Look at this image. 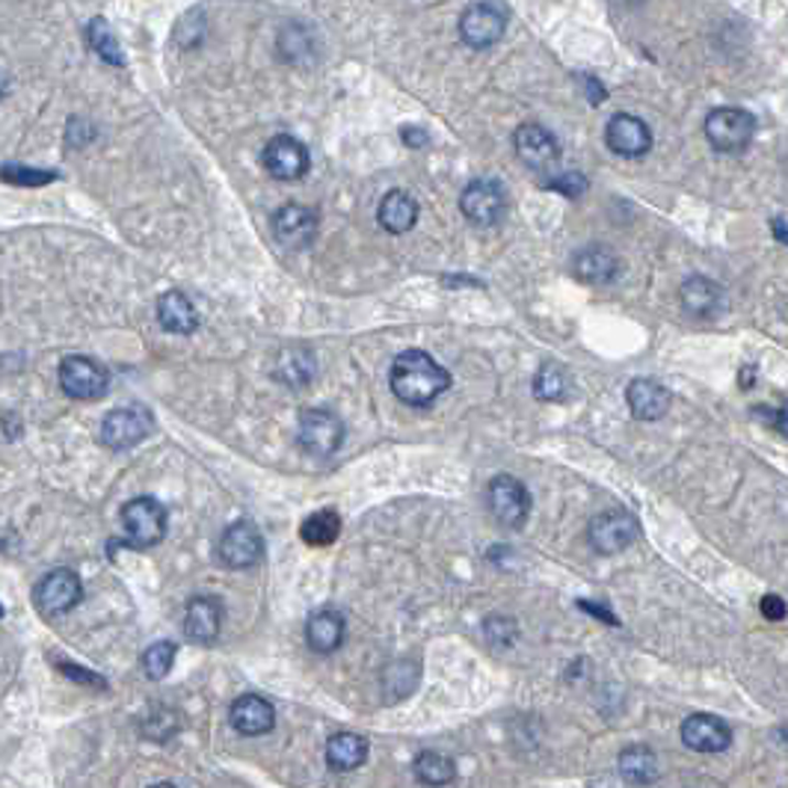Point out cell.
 I'll return each mask as SVG.
<instances>
[{
    "mask_svg": "<svg viewBox=\"0 0 788 788\" xmlns=\"http://www.w3.org/2000/svg\"><path fill=\"white\" fill-rule=\"evenodd\" d=\"M756 119L741 107H717L705 116V137L712 149L723 154H738L753 143Z\"/></svg>",
    "mask_w": 788,
    "mask_h": 788,
    "instance_id": "3957f363",
    "label": "cell"
},
{
    "mask_svg": "<svg viewBox=\"0 0 788 788\" xmlns=\"http://www.w3.org/2000/svg\"><path fill=\"white\" fill-rule=\"evenodd\" d=\"M54 179H57V172L48 170H33V166H19V163L0 166V181H10V184H19V187H42V184H51Z\"/></svg>",
    "mask_w": 788,
    "mask_h": 788,
    "instance_id": "836d02e7",
    "label": "cell"
},
{
    "mask_svg": "<svg viewBox=\"0 0 788 788\" xmlns=\"http://www.w3.org/2000/svg\"><path fill=\"white\" fill-rule=\"evenodd\" d=\"M682 741L697 753H723L732 744V730L714 714H691L682 723Z\"/></svg>",
    "mask_w": 788,
    "mask_h": 788,
    "instance_id": "d6986e66",
    "label": "cell"
},
{
    "mask_svg": "<svg viewBox=\"0 0 788 788\" xmlns=\"http://www.w3.org/2000/svg\"><path fill=\"white\" fill-rule=\"evenodd\" d=\"M314 361L312 350L309 347H291L279 356V365H276V377L288 386H305V382L314 377Z\"/></svg>",
    "mask_w": 788,
    "mask_h": 788,
    "instance_id": "83f0119b",
    "label": "cell"
},
{
    "mask_svg": "<svg viewBox=\"0 0 788 788\" xmlns=\"http://www.w3.org/2000/svg\"><path fill=\"white\" fill-rule=\"evenodd\" d=\"M273 238L285 249L312 247L317 238V211L305 205H282L273 214Z\"/></svg>",
    "mask_w": 788,
    "mask_h": 788,
    "instance_id": "9a60e30c",
    "label": "cell"
},
{
    "mask_svg": "<svg viewBox=\"0 0 788 788\" xmlns=\"http://www.w3.org/2000/svg\"><path fill=\"white\" fill-rule=\"evenodd\" d=\"M391 391L407 407H430L451 389V374L430 353L403 350L391 365Z\"/></svg>",
    "mask_w": 788,
    "mask_h": 788,
    "instance_id": "6da1fadb",
    "label": "cell"
},
{
    "mask_svg": "<svg viewBox=\"0 0 788 788\" xmlns=\"http://www.w3.org/2000/svg\"><path fill=\"white\" fill-rule=\"evenodd\" d=\"M626 400H628V409H632V415H635L637 421H658L670 412L673 395H670V389H665L658 380L637 377V380L628 382Z\"/></svg>",
    "mask_w": 788,
    "mask_h": 788,
    "instance_id": "44dd1931",
    "label": "cell"
},
{
    "mask_svg": "<svg viewBox=\"0 0 788 788\" xmlns=\"http://www.w3.org/2000/svg\"><path fill=\"white\" fill-rule=\"evenodd\" d=\"M154 419L145 407H119L114 412H107L101 421V445L110 451H128V447L140 445L152 436Z\"/></svg>",
    "mask_w": 788,
    "mask_h": 788,
    "instance_id": "8992f818",
    "label": "cell"
},
{
    "mask_svg": "<svg viewBox=\"0 0 788 788\" xmlns=\"http://www.w3.org/2000/svg\"><path fill=\"white\" fill-rule=\"evenodd\" d=\"M774 235H777L779 244H786V217L774 219Z\"/></svg>",
    "mask_w": 788,
    "mask_h": 788,
    "instance_id": "60d3db41",
    "label": "cell"
},
{
    "mask_svg": "<svg viewBox=\"0 0 788 788\" xmlns=\"http://www.w3.org/2000/svg\"><path fill=\"white\" fill-rule=\"evenodd\" d=\"M368 759V738L359 732H335L326 741V765L333 770H356Z\"/></svg>",
    "mask_w": 788,
    "mask_h": 788,
    "instance_id": "484cf974",
    "label": "cell"
},
{
    "mask_svg": "<svg viewBox=\"0 0 788 788\" xmlns=\"http://www.w3.org/2000/svg\"><path fill=\"white\" fill-rule=\"evenodd\" d=\"M533 395H537V400H546V403H551V400H563V395H566V374H563L561 365H542L540 370H537V377H533Z\"/></svg>",
    "mask_w": 788,
    "mask_h": 788,
    "instance_id": "1f68e13d",
    "label": "cell"
},
{
    "mask_svg": "<svg viewBox=\"0 0 788 788\" xmlns=\"http://www.w3.org/2000/svg\"><path fill=\"white\" fill-rule=\"evenodd\" d=\"M617 3H637V0H617Z\"/></svg>",
    "mask_w": 788,
    "mask_h": 788,
    "instance_id": "b9f144b4",
    "label": "cell"
},
{
    "mask_svg": "<svg viewBox=\"0 0 788 788\" xmlns=\"http://www.w3.org/2000/svg\"><path fill=\"white\" fill-rule=\"evenodd\" d=\"M549 191H558L563 193V196H570V199H579L581 193L587 191V179H584L581 172H566V175H561V179L551 181Z\"/></svg>",
    "mask_w": 788,
    "mask_h": 788,
    "instance_id": "8d00e7d4",
    "label": "cell"
},
{
    "mask_svg": "<svg viewBox=\"0 0 788 788\" xmlns=\"http://www.w3.org/2000/svg\"><path fill=\"white\" fill-rule=\"evenodd\" d=\"M175 649H179V646L172 644V640H158V644H152L149 649H145L143 670L152 682H161L163 676L170 673L172 665H175Z\"/></svg>",
    "mask_w": 788,
    "mask_h": 788,
    "instance_id": "d6a6232c",
    "label": "cell"
},
{
    "mask_svg": "<svg viewBox=\"0 0 788 788\" xmlns=\"http://www.w3.org/2000/svg\"><path fill=\"white\" fill-rule=\"evenodd\" d=\"M412 770H415V777H419L421 782H428V786H445V782H451V779L456 777L454 759L436 751L419 753L415 762H412Z\"/></svg>",
    "mask_w": 788,
    "mask_h": 788,
    "instance_id": "f1b7e54d",
    "label": "cell"
},
{
    "mask_svg": "<svg viewBox=\"0 0 788 788\" xmlns=\"http://www.w3.org/2000/svg\"><path fill=\"white\" fill-rule=\"evenodd\" d=\"M679 296H682L684 312L691 317H700V321H712L721 312H726V291L709 276H691L679 288Z\"/></svg>",
    "mask_w": 788,
    "mask_h": 788,
    "instance_id": "e0dca14e",
    "label": "cell"
},
{
    "mask_svg": "<svg viewBox=\"0 0 788 788\" xmlns=\"http://www.w3.org/2000/svg\"><path fill=\"white\" fill-rule=\"evenodd\" d=\"M486 504H489V514L495 516V522L510 528V531H519L528 522V514H531V495H528L522 481L514 475H498L489 481Z\"/></svg>",
    "mask_w": 788,
    "mask_h": 788,
    "instance_id": "5b68a950",
    "label": "cell"
},
{
    "mask_svg": "<svg viewBox=\"0 0 788 788\" xmlns=\"http://www.w3.org/2000/svg\"><path fill=\"white\" fill-rule=\"evenodd\" d=\"M179 732V717L172 712H154L149 721L143 723V735H149L152 741H166Z\"/></svg>",
    "mask_w": 788,
    "mask_h": 788,
    "instance_id": "e575fe53",
    "label": "cell"
},
{
    "mask_svg": "<svg viewBox=\"0 0 788 788\" xmlns=\"http://www.w3.org/2000/svg\"><path fill=\"white\" fill-rule=\"evenodd\" d=\"M637 533H640V525H637L635 516L626 514V510H605V514L593 516L587 540L598 554H619L637 540Z\"/></svg>",
    "mask_w": 788,
    "mask_h": 788,
    "instance_id": "7c38bea8",
    "label": "cell"
},
{
    "mask_svg": "<svg viewBox=\"0 0 788 788\" xmlns=\"http://www.w3.org/2000/svg\"><path fill=\"white\" fill-rule=\"evenodd\" d=\"M619 774H623V779H628V782H637V786L656 782L658 774H661V770H658L656 751H649L646 744H635V747L623 751V756H619Z\"/></svg>",
    "mask_w": 788,
    "mask_h": 788,
    "instance_id": "4316f807",
    "label": "cell"
},
{
    "mask_svg": "<svg viewBox=\"0 0 788 788\" xmlns=\"http://www.w3.org/2000/svg\"><path fill=\"white\" fill-rule=\"evenodd\" d=\"M344 637H347V623L333 608L317 611L305 623V644L312 652H321V656H333L335 649H342Z\"/></svg>",
    "mask_w": 788,
    "mask_h": 788,
    "instance_id": "7402d4cb",
    "label": "cell"
},
{
    "mask_svg": "<svg viewBox=\"0 0 788 788\" xmlns=\"http://www.w3.org/2000/svg\"><path fill=\"white\" fill-rule=\"evenodd\" d=\"M605 143L619 158H644L652 149V131L644 119L632 114H617L605 128Z\"/></svg>",
    "mask_w": 788,
    "mask_h": 788,
    "instance_id": "2e32d148",
    "label": "cell"
},
{
    "mask_svg": "<svg viewBox=\"0 0 788 788\" xmlns=\"http://www.w3.org/2000/svg\"><path fill=\"white\" fill-rule=\"evenodd\" d=\"M572 273H575V279L584 282V285H608V282L617 279L619 258L614 256L608 247L593 244V247L581 249L579 256H575Z\"/></svg>",
    "mask_w": 788,
    "mask_h": 788,
    "instance_id": "603a6c76",
    "label": "cell"
},
{
    "mask_svg": "<svg viewBox=\"0 0 788 788\" xmlns=\"http://www.w3.org/2000/svg\"><path fill=\"white\" fill-rule=\"evenodd\" d=\"M300 533H303V540L309 546H317V549L321 546H333L338 540V533H342V516L335 514V510H317V514L305 519Z\"/></svg>",
    "mask_w": 788,
    "mask_h": 788,
    "instance_id": "f546056e",
    "label": "cell"
},
{
    "mask_svg": "<svg viewBox=\"0 0 788 788\" xmlns=\"http://www.w3.org/2000/svg\"><path fill=\"white\" fill-rule=\"evenodd\" d=\"M110 374L89 356H66L60 361V389L75 400H98L107 395Z\"/></svg>",
    "mask_w": 788,
    "mask_h": 788,
    "instance_id": "ba28073f",
    "label": "cell"
},
{
    "mask_svg": "<svg viewBox=\"0 0 788 788\" xmlns=\"http://www.w3.org/2000/svg\"><path fill=\"white\" fill-rule=\"evenodd\" d=\"M86 36H89V45H93V51H96L98 57L105 60V63H110V66H125V54H122V48H119V39H116V33L110 30V24H107L105 19L89 21Z\"/></svg>",
    "mask_w": 788,
    "mask_h": 788,
    "instance_id": "4dcf8cb0",
    "label": "cell"
},
{
    "mask_svg": "<svg viewBox=\"0 0 788 788\" xmlns=\"http://www.w3.org/2000/svg\"><path fill=\"white\" fill-rule=\"evenodd\" d=\"M400 133H403V143H407V145H415V149H419V145L428 143V133L421 131V128H403V131H400Z\"/></svg>",
    "mask_w": 788,
    "mask_h": 788,
    "instance_id": "f35d334b",
    "label": "cell"
},
{
    "mask_svg": "<svg viewBox=\"0 0 788 788\" xmlns=\"http://www.w3.org/2000/svg\"><path fill=\"white\" fill-rule=\"evenodd\" d=\"M84 598V584H80V575L72 570H54L48 572L45 579L39 581L36 590H33V602H36V611L42 617H63L72 608L80 605Z\"/></svg>",
    "mask_w": 788,
    "mask_h": 788,
    "instance_id": "30bf717a",
    "label": "cell"
},
{
    "mask_svg": "<svg viewBox=\"0 0 788 788\" xmlns=\"http://www.w3.org/2000/svg\"><path fill=\"white\" fill-rule=\"evenodd\" d=\"M158 321L172 335H193L199 330V312L181 291L161 294V300H158Z\"/></svg>",
    "mask_w": 788,
    "mask_h": 788,
    "instance_id": "d4e9b609",
    "label": "cell"
},
{
    "mask_svg": "<svg viewBox=\"0 0 788 788\" xmlns=\"http://www.w3.org/2000/svg\"><path fill=\"white\" fill-rule=\"evenodd\" d=\"M762 617L779 623V619L786 617V602H782L779 596H765L762 598Z\"/></svg>",
    "mask_w": 788,
    "mask_h": 788,
    "instance_id": "74e56055",
    "label": "cell"
},
{
    "mask_svg": "<svg viewBox=\"0 0 788 788\" xmlns=\"http://www.w3.org/2000/svg\"><path fill=\"white\" fill-rule=\"evenodd\" d=\"M265 170L279 181H300L309 172V149L296 137L279 133L265 145Z\"/></svg>",
    "mask_w": 788,
    "mask_h": 788,
    "instance_id": "5bb4252c",
    "label": "cell"
},
{
    "mask_svg": "<svg viewBox=\"0 0 788 788\" xmlns=\"http://www.w3.org/2000/svg\"><path fill=\"white\" fill-rule=\"evenodd\" d=\"M460 211L475 226H498L507 217V191L501 181L475 179L460 193Z\"/></svg>",
    "mask_w": 788,
    "mask_h": 788,
    "instance_id": "9c48e42d",
    "label": "cell"
},
{
    "mask_svg": "<svg viewBox=\"0 0 788 788\" xmlns=\"http://www.w3.org/2000/svg\"><path fill=\"white\" fill-rule=\"evenodd\" d=\"M377 219L389 235H407L419 223V202L407 191H389L377 208Z\"/></svg>",
    "mask_w": 788,
    "mask_h": 788,
    "instance_id": "cb8c5ba5",
    "label": "cell"
},
{
    "mask_svg": "<svg viewBox=\"0 0 788 788\" xmlns=\"http://www.w3.org/2000/svg\"><path fill=\"white\" fill-rule=\"evenodd\" d=\"M217 554L228 570H252L265 558V537L252 522L228 525L219 537Z\"/></svg>",
    "mask_w": 788,
    "mask_h": 788,
    "instance_id": "8fae6325",
    "label": "cell"
},
{
    "mask_svg": "<svg viewBox=\"0 0 788 788\" xmlns=\"http://www.w3.org/2000/svg\"><path fill=\"white\" fill-rule=\"evenodd\" d=\"M514 149L528 170H554L558 161H561V143H558V137L537 122L519 125V128H516Z\"/></svg>",
    "mask_w": 788,
    "mask_h": 788,
    "instance_id": "4fadbf2b",
    "label": "cell"
},
{
    "mask_svg": "<svg viewBox=\"0 0 788 788\" xmlns=\"http://www.w3.org/2000/svg\"><path fill=\"white\" fill-rule=\"evenodd\" d=\"M504 33H507V12L495 0H475L460 15V36L468 48H493L501 42Z\"/></svg>",
    "mask_w": 788,
    "mask_h": 788,
    "instance_id": "277c9868",
    "label": "cell"
},
{
    "mask_svg": "<svg viewBox=\"0 0 788 788\" xmlns=\"http://www.w3.org/2000/svg\"><path fill=\"white\" fill-rule=\"evenodd\" d=\"M223 628V605L214 596H196L184 611V635L196 646H211Z\"/></svg>",
    "mask_w": 788,
    "mask_h": 788,
    "instance_id": "ac0fdd59",
    "label": "cell"
},
{
    "mask_svg": "<svg viewBox=\"0 0 788 788\" xmlns=\"http://www.w3.org/2000/svg\"><path fill=\"white\" fill-rule=\"evenodd\" d=\"M228 721L231 726L247 735V738H258V735H267V732L276 726V709L267 703L265 697L258 693H244L231 703V712H228Z\"/></svg>",
    "mask_w": 788,
    "mask_h": 788,
    "instance_id": "ffe728a7",
    "label": "cell"
},
{
    "mask_svg": "<svg viewBox=\"0 0 788 788\" xmlns=\"http://www.w3.org/2000/svg\"><path fill=\"white\" fill-rule=\"evenodd\" d=\"M296 442L309 456H333L344 445V424L330 409H303Z\"/></svg>",
    "mask_w": 788,
    "mask_h": 788,
    "instance_id": "52a82bcc",
    "label": "cell"
},
{
    "mask_svg": "<svg viewBox=\"0 0 788 788\" xmlns=\"http://www.w3.org/2000/svg\"><path fill=\"white\" fill-rule=\"evenodd\" d=\"M54 665H57L60 673L66 676V679H72V682H80V684H86V688H98V691H107L105 679L93 673V670H84V667L72 665V661H60V658H54Z\"/></svg>",
    "mask_w": 788,
    "mask_h": 788,
    "instance_id": "d590c367",
    "label": "cell"
},
{
    "mask_svg": "<svg viewBox=\"0 0 788 788\" xmlns=\"http://www.w3.org/2000/svg\"><path fill=\"white\" fill-rule=\"evenodd\" d=\"M122 528L131 549H152L166 537V507L149 495L131 498L122 507Z\"/></svg>",
    "mask_w": 788,
    "mask_h": 788,
    "instance_id": "7a4b0ae2",
    "label": "cell"
},
{
    "mask_svg": "<svg viewBox=\"0 0 788 788\" xmlns=\"http://www.w3.org/2000/svg\"><path fill=\"white\" fill-rule=\"evenodd\" d=\"M579 605H581V608H584V611H590V614H596V617H605V619H608V623H611V626H617V619L611 617L608 611H605V608H593V605H590L587 598H581Z\"/></svg>",
    "mask_w": 788,
    "mask_h": 788,
    "instance_id": "ab89813d",
    "label": "cell"
}]
</instances>
